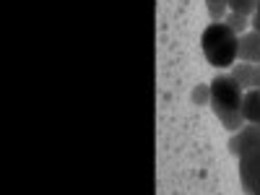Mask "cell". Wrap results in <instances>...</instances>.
Listing matches in <instances>:
<instances>
[{
  "instance_id": "obj_8",
  "label": "cell",
  "mask_w": 260,
  "mask_h": 195,
  "mask_svg": "<svg viewBox=\"0 0 260 195\" xmlns=\"http://www.w3.org/2000/svg\"><path fill=\"white\" fill-rule=\"evenodd\" d=\"M224 24L234 31V34H247L252 29V16H242V13H234V11H226L224 16Z\"/></svg>"
},
{
  "instance_id": "obj_1",
  "label": "cell",
  "mask_w": 260,
  "mask_h": 195,
  "mask_svg": "<svg viewBox=\"0 0 260 195\" xmlns=\"http://www.w3.org/2000/svg\"><path fill=\"white\" fill-rule=\"evenodd\" d=\"M242 96H245V89L226 71L211 78V110L226 133H237L245 125Z\"/></svg>"
},
{
  "instance_id": "obj_12",
  "label": "cell",
  "mask_w": 260,
  "mask_h": 195,
  "mask_svg": "<svg viewBox=\"0 0 260 195\" xmlns=\"http://www.w3.org/2000/svg\"><path fill=\"white\" fill-rule=\"evenodd\" d=\"M252 29L260 31V3H257V11H255V16H252Z\"/></svg>"
},
{
  "instance_id": "obj_9",
  "label": "cell",
  "mask_w": 260,
  "mask_h": 195,
  "mask_svg": "<svg viewBox=\"0 0 260 195\" xmlns=\"http://www.w3.org/2000/svg\"><path fill=\"white\" fill-rule=\"evenodd\" d=\"M190 102L195 107H211V81L195 83L192 91H190Z\"/></svg>"
},
{
  "instance_id": "obj_5",
  "label": "cell",
  "mask_w": 260,
  "mask_h": 195,
  "mask_svg": "<svg viewBox=\"0 0 260 195\" xmlns=\"http://www.w3.org/2000/svg\"><path fill=\"white\" fill-rule=\"evenodd\" d=\"M226 73H229L237 83H240L245 91L260 89V65H255V62H242V60H237Z\"/></svg>"
},
{
  "instance_id": "obj_6",
  "label": "cell",
  "mask_w": 260,
  "mask_h": 195,
  "mask_svg": "<svg viewBox=\"0 0 260 195\" xmlns=\"http://www.w3.org/2000/svg\"><path fill=\"white\" fill-rule=\"evenodd\" d=\"M237 60L260 65V31H257V29H250L247 34L240 37V50H237Z\"/></svg>"
},
{
  "instance_id": "obj_4",
  "label": "cell",
  "mask_w": 260,
  "mask_h": 195,
  "mask_svg": "<svg viewBox=\"0 0 260 195\" xmlns=\"http://www.w3.org/2000/svg\"><path fill=\"white\" fill-rule=\"evenodd\" d=\"M226 148H229V154L234 159L240 156V154H245V151H250V148H260V125L245 122L240 130H237V133H229Z\"/></svg>"
},
{
  "instance_id": "obj_3",
  "label": "cell",
  "mask_w": 260,
  "mask_h": 195,
  "mask_svg": "<svg viewBox=\"0 0 260 195\" xmlns=\"http://www.w3.org/2000/svg\"><path fill=\"white\" fill-rule=\"evenodd\" d=\"M237 172L245 195H260V148H250L237 156Z\"/></svg>"
},
{
  "instance_id": "obj_11",
  "label": "cell",
  "mask_w": 260,
  "mask_h": 195,
  "mask_svg": "<svg viewBox=\"0 0 260 195\" xmlns=\"http://www.w3.org/2000/svg\"><path fill=\"white\" fill-rule=\"evenodd\" d=\"M206 3V11H208V18L211 21H224L229 6H226V0H203Z\"/></svg>"
},
{
  "instance_id": "obj_7",
  "label": "cell",
  "mask_w": 260,
  "mask_h": 195,
  "mask_svg": "<svg viewBox=\"0 0 260 195\" xmlns=\"http://www.w3.org/2000/svg\"><path fill=\"white\" fill-rule=\"evenodd\" d=\"M242 117L250 125H260V89H250L242 96Z\"/></svg>"
},
{
  "instance_id": "obj_2",
  "label": "cell",
  "mask_w": 260,
  "mask_h": 195,
  "mask_svg": "<svg viewBox=\"0 0 260 195\" xmlns=\"http://www.w3.org/2000/svg\"><path fill=\"white\" fill-rule=\"evenodd\" d=\"M201 50L208 65L219 71H229L237 62V50H240V34H234L224 21H211L201 34Z\"/></svg>"
},
{
  "instance_id": "obj_10",
  "label": "cell",
  "mask_w": 260,
  "mask_h": 195,
  "mask_svg": "<svg viewBox=\"0 0 260 195\" xmlns=\"http://www.w3.org/2000/svg\"><path fill=\"white\" fill-rule=\"evenodd\" d=\"M257 3H260V0H226L229 11H234V13H242V16H255Z\"/></svg>"
}]
</instances>
